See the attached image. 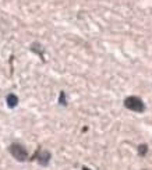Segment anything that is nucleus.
<instances>
[{"mask_svg":"<svg viewBox=\"0 0 152 170\" xmlns=\"http://www.w3.org/2000/svg\"><path fill=\"white\" fill-rule=\"evenodd\" d=\"M124 106L132 111H137V113H142V111L145 110V105H144V102L138 96L127 98V99L124 100Z\"/></svg>","mask_w":152,"mask_h":170,"instance_id":"1","label":"nucleus"},{"mask_svg":"<svg viewBox=\"0 0 152 170\" xmlns=\"http://www.w3.org/2000/svg\"><path fill=\"white\" fill-rule=\"evenodd\" d=\"M10 152H11V155L20 162H24L27 159V156H28L25 148L20 144H13L11 146H10Z\"/></svg>","mask_w":152,"mask_h":170,"instance_id":"2","label":"nucleus"},{"mask_svg":"<svg viewBox=\"0 0 152 170\" xmlns=\"http://www.w3.org/2000/svg\"><path fill=\"white\" fill-rule=\"evenodd\" d=\"M18 105V98L15 96V95H9V96H7V106H9V107H15V106Z\"/></svg>","mask_w":152,"mask_h":170,"instance_id":"3","label":"nucleus"},{"mask_svg":"<svg viewBox=\"0 0 152 170\" xmlns=\"http://www.w3.org/2000/svg\"><path fill=\"white\" fill-rule=\"evenodd\" d=\"M49 159H50V153L49 152H42L39 155V158H38V160H39V163L41 164H48V162H49Z\"/></svg>","mask_w":152,"mask_h":170,"instance_id":"4","label":"nucleus"},{"mask_svg":"<svg viewBox=\"0 0 152 170\" xmlns=\"http://www.w3.org/2000/svg\"><path fill=\"white\" fill-rule=\"evenodd\" d=\"M146 150H148V146H146L145 144H142V145H140V148H138V153H140L141 156H144L146 153Z\"/></svg>","mask_w":152,"mask_h":170,"instance_id":"5","label":"nucleus"},{"mask_svg":"<svg viewBox=\"0 0 152 170\" xmlns=\"http://www.w3.org/2000/svg\"><path fill=\"white\" fill-rule=\"evenodd\" d=\"M82 170H89V169H87V167H84V169H82Z\"/></svg>","mask_w":152,"mask_h":170,"instance_id":"6","label":"nucleus"}]
</instances>
